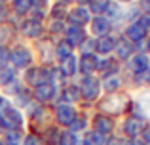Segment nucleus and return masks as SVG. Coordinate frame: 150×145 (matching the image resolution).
<instances>
[{"label":"nucleus","mask_w":150,"mask_h":145,"mask_svg":"<svg viewBox=\"0 0 150 145\" xmlns=\"http://www.w3.org/2000/svg\"><path fill=\"white\" fill-rule=\"evenodd\" d=\"M127 103H129L127 96H110L101 103V109L106 115H118L127 107Z\"/></svg>","instance_id":"obj_1"},{"label":"nucleus","mask_w":150,"mask_h":145,"mask_svg":"<svg viewBox=\"0 0 150 145\" xmlns=\"http://www.w3.org/2000/svg\"><path fill=\"white\" fill-rule=\"evenodd\" d=\"M0 122H2V126H4V132H6V130H19V128H21V124H23V116L19 115L17 109L10 105V107L2 113Z\"/></svg>","instance_id":"obj_2"},{"label":"nucleus","mask_w":150,"mask_h":145,"mask_svg":"<svg viewBox=\"0 0 150 145\" xmlns=\"http://www.w3.org/2000/svg\"><path fill=\"white\" fill-rule=\"evenodd\" d=\"M99 82L95 80L93 76H86L84 80H82V86H80V96L84 97L86 101H93L97 99V96H99Z\"/></svg>","instance_id":"obj_3"},{"label":"nucleus","mask_w":150,"mask_h":145,"mask_svg":"<svg viewBox=\"0 0 150 145\" xmlns=\"http://www.w3.org/2000/svg\"><path fill=\"white\" fill-rule=\"evenodd\" d=\"M10 61L13 63V67H27L33 61V56L25 46H15L13 50H10Z\"/></svg>","instance_id":"obj_4"},{"label":"nucleus","mask_w":150,"mask_h":145,"mask_svg":"<svg viewBox=\"0 0 150 145\" xmlns=\"http://www.w3.org/2000/svg\"><path fill=\"white\" fill-rule=\"evenodd\" d=\"M144 119H141V116H131V119H127L124 122V130H125V136H129L131 139H137V136L143 134L144 130Z\"/></svg>","instance_id":"obj_5"},{"label":"nucleus","mask_w":150,"mask_h":145,"mask_svg":"<svg viewBox=\"0 0 150 145\" xmlns=\"http://www.w3.org/2000/svg\"><path fill=\"white\" fill-rule=\"evenodd\" d=\"M48 78H50V71H42V69H36V67H33V69H29L25 74V80H27V84H30V86H40V84H44V82H48Z\"/></svg>","instance_id":"obj_6"},{"label":"nucleus","mask_w":150,"mask_h":145,"mask_svg":"<svg viewBox=\"0 0 150 145\" xmlns=\"http://www.w3.org/2000/svg\"><path fill=\"white\" fill-rule=\"evenodd\" d=\"M148 65H150V59L146 54H135V56L131 57V61H129V69H131V73L135 74H143L148 71Z\"/></svg>","instance_id":"obj_7"},{"label":"nucleus","mask_w":150,"mask_h":145,"mask_svg":"<svg viewBox=\"0 0 150 145\" xmlns=\"http://www.w3.org/2000/svg\"><path fill=\"white\" fill-rule=\"evenodd\" d=\"M93 128H95L97 134L105 136V134H110L114 130V120L110 119L108 115H97L95 120H93Z\"/></svg>","instance_id":"obj_8"},{"label":"nucleus","mask_w":150,"mask_h":145,"mask_svg":"<svg viewBox=\"0 0 150 145\" xmlns=\"http://www.w3.org/2000/svg\"><path fill=\"white\" fill-rule=\"evenodd\" d=\"M55 113H57V122L63 124V126H70V124H72V120L78 116L76 111H74L70 105H59Z\"/></svg>","instance_id":"obj_9"},{"label":"nucleus","mask_w":150,"mask_h":145,"mask_svg":"<svg viewBox=\"0 0 150 145\" xmlns=\"http://www.w3.org/2000/svg\"><path fill=\"white\" fill-rule=\"evenodd\" d=\"M144 36H146V29H144L139 21L127 25V29H125V38H127L129 42H139V40H143Z\"/></svg>","instance_id":"obj_10"},{"label":"nucleus","mask_w":150,"mask_h":145,"mask_svg":"<svg viewBox=\"0 0 150 145\" xmlns=\"http://www.w3.org/2000/svg\"><path fill=\"white\" fill-rule=\"evenodd\" d=\"M97 67H99V59H97L95 54H84V56L80 57V69H82V73H86L88 76L93 71H97Z\"/></svg>","instance_id":"obj_11"},{"label":"nucleus","mask_w":150,"mask_h":145,"mask_svg":"<svg viewBox=\"0 0 150 145\" xmlns=\"http://www.w3.org/2000/svg\"><path fill=\"white\" fill-rule=\"evenodd\" d=\"M114 50H116L118 59H129L133 56V42H129L127 38H122V40L116 42Z\"/></svg>","instance_id":"obj_12"},{"label":"nucleus","mask_w":150,"mask_h":145,"mask_svg":"<svg viewBox=\"0 0 150 145\" xmlns=\"http://www.w3.org/2000/svg\"><path fill=\"white\" fill-rule=\"evenodd\" d=\"M69 17H70V23H72L74 27H82L89 21V11L86 10V8H74L69 14Z\"/></svg>","instance_id":"obj_13"},{"label":"nucleus","mask_w":150,"mask_h":145,"mask_svg":"<svg viewBox=\"0 0 150 145\" xmlns=\"http://www.w3.org/2000/svg\"><path fill=\"white\" fill-rule=\"evenodd\" d=\"M13 25L8 21L0 23V50L2 48H8V44L11 42V38H13Z\"/></svg>","instance_id":"obj_14"},{"label":"nucleus","mask_w":150,"mask_h":145,"mask_svg":"<svg viewBox=\"0 0 150 145\" xmlns=\"http://www.w3.org/2000/svg\"><path fill=\"white\" fill-rule=\"evenodd\" d=\"M53 94H55V88H53L51 82H44V84L34 88V96H36L38 101H48V99L53 97Z\"/></svg>","instance_id":"obj_15"},{"label":"nucleus","mask_w":150,"mask_h":145,"mask_svg":"<svg viewBox=\"0 0 150 145\" xmlns=\"http://www.w3.org/2000/svg\"><path fill=\"white\" fill-rule=\"evenodd\" d=\"M91 31L97 34V36H106L110 31V21L105 17H95L91 23Z\"/></svg>","instance_id":"obj_16"},{"label":"nucleus","mask_w":150,"mask_h":145,"mask_svg":"<svg viewBox=\"0 0 150 145\" xmlns=\"http://www.w3.org/2000/svg\"><path fill=\"white\" fill-rule=\"evenodd\" d=\"M86 40L84 36V31H82V27H69V31H67V42H69L70 46L74 44H82V42Z\"/></svg>","instance_id":"obj_17"},{"label":"nucleus","mask_w":150,"mask_h":145,"mask_svg":"<svg viewBox=\"0 0 150 145\" xmlns=\"http://www.w3.org/2000/svg\"><path fill=\"white\" fill-rule=\"evenodd\" d=\"M23 33H25L27 36H30V38H36L38 34L42 33L40 21H38V19H29V21H25L23 23Z\"/></svg>","instance_id":"obj_18"},{"label":"nucleus","mask_w":150,"mask_h":145,"mask_svg":"<svg viewBox=\"0 0 150 145\" xmlns=\"http://www.w3.org/2000/svg\"><path fill=\"white\" fill-rule=\"evenodd\" d=\"M114 46H116V40H114L112 36H101L99 40L95 42V50L97 52H101V54H108V52H112L114 50Z\"/></svg>","instance_id":"obj_19"},{"label":"nucleus","mask_w":150,"mask_h":145,"mask_svg":"<svg viewBox=\"0 0 150 145\" xmlns=\"http://www.w3.org/2000/svg\"><path fill=\"white\" fill-rule=\"evenodd\" d=\"M55 57H57L61 63H63L65 59H69V57H72V46H70L67 40L59 42V46L55 48Z\"/></svg>","instance_id":"obj_20"},{"label":"nucleus","mask_w":150,"mask_h":145,"mask_svg":"<svg viewBox=\"0 0 150 145\" xmlns=\"http://www.w3.org/2000/svg\"><path fill=\"white\" fill-rule=\"evenodd\" d=\"M97 69H99L101 73H105V76H110V74H118V63H116L114 59H103Z\"/></svg>","instance_id":"obj_21"},{"label":"nucleus","mask_w":150,"mask_h":145,"mask_svg":"<svg viewBox=\"0 0 150 145\" xmlns=\"http://www.w3.org/2000/svg\"><path fill=\"white\" fill-rule=\"evenodd\" d=\"M11 6L15 14H27L34 6V0H11Z\"/></svg>","instance_id":"obj_22"},{"label":"nucleus","mask_w":150,"mask_h":145,"mask_svg":"<svg viewBox=\"0 0 150 145\" xmlns=\"http://www.w3.org/2000/svg\"><path fill=\"white\" fill-rule=\"evenodd\" d=\"M103 88H105L108 94L116 92V90L120 88V76H118V74H110V76H105V80H103Z\"/></svg>","instance_id":"obj_23"},{"label":"nucleus","mask_w":150,"mask_h":145,"mask_svg":"<svg viewBox=\"0 0 150 145\" xmlns=\"http://www.w3.org/2000/svg\"><path fill=\"white\" fill-rule=\"evenodd\" d=\"M13 76H15V71L10 67V65H6V67H2L0 69V86H8L11 80H13Z\"/></svg>","instance_id":"obj_24"},{"label":"nucleus","mask_w":150,"mask_h":145,"mask_svg":"<svg viewBox=\"0 0 150 145\" xmlns=\"http://www.w3.org/2000/svg\"><path fill=\"white\" fill-rule=\"evenodd\" d=\"M80 88H76V86H69V88H65V92H63V99H67V101H78L80 99Z\"/></svg>","instance_id":"obj_25"},{"label":"nucleus","mask_w":150,"mask_h":145,"mask_svg":"<svg viewBox=\"0 0 150 145\" xmlns=\"http://www.w3.org/2000/svg\"><path fill=\"white\" fill-rule=\"evenodd\" d=\"M105 136H101V134H97L95 130L93 132H89L88 136H86V145H105Z\"/></svg>","instance_id":"obj_26"},{"label":"nucleus","mask_w":150,"mask_h":145,"mask_svg":"<svg viewBox=\"0 0 150 145\" xmlns=\"http://www.w3.org/2000/svg\"><path fill=\"white\" fill-rule=\"evenodd\" d=\"M61 73H63V74H74V73H76V59H74V56L63 61Z\"/></svg>","instance_id":"obj_27"},{"label":"nucleus","mask_w":150,"mask_h":145,"mask_svg":"<svg viewBox=\"0 0 150 145\" xmlns=\"http://www.w3.org/2000/svg\"><path fill=\"white\" fill-rule=\"evenodd\" d=\"M59 145H78V138L72 132H63L59 136Z\"/></svg>","instance_id":"obj_28"},{"label":"nucleus","mask_w":150,"mask_h":145,"mask_svg":"<svg viewBox=\"0 0 150 145\" xmlns=\"http://www.w3.org/2000/svg\"><path fill=\"white\" fill-rule=\"evenodd\" d=\"M69 128H70L69 132H72V134H76V132H82V130L86 128V119H82V116H76Z\"/></svg>","instance_id":"obj_29"},{"label":"nucleus","mask_w":150,"mask_h":145,"mask_svg":"<svg viewBox=\"0 0 150 145\" xmlns=\"http://www.w3.org/2000/svg\"><path fill=\"white\" fill-rule=\"evenodd\" d=\"M23 145H44V139L36 134H29L25 139H23Z\"/></svg>","instance_id":"obj_30"},{"label":"nucleus","mask_w":150,"mask_h":145,"mask_svg":"<svg viewBox=\"0 0 150 145\" xmlns=\"http://www.w3.org/2000/svg\"><path fill=\"white\" fill-rule=\"evenodd\" d=\"M144 96L150 97V92H148V94H144ZM139 105H141V109H143V111L150 116V103H146V101H139Z\"/></svg>","instance_id":"obj_31"},{"label":"nucleus","mask_w":150,"mask_h":145,"mask_svg":"<svg viewBox=\"0 0 150 145\" xmlns=\"http://www.w3.org/2000/svg\"><path fill=\"white\" fill-rule=\"evenodd\" d=\"M6 15H8L6 8H4V4H0V23H4V21H6Z\"/></svg>","instance_id":"obj_32"},{"label":"nucleus","mask_w":150,"mask_h":145,"mask_svg":"<svg viewBox=\"0 0 150 145\" xmlns=\"http://www.w3.org/2000/svg\"><path fill=\"white\" fill-rule=\"evenodd\" d=\"M143 138H144V141H146V143H150V126H146L143 130Z\"/></svg>","instance_id":"obj_33"},{"label":"nucleus","mask_w":150,"mask_h":145,"mask_svg":"<svg viewBox=\"0 0 150 145\" xmlns=\"http://www.w3.org/2000/svg\"><path fill=\"white\" fill-rule=\"evenodd\" d=\"M105 145H122V141H120V139H116V138H110V139H106V141H105Z\"/></svg>","instance_id":"obj_34"},{"label":"nucleus","mask_w":150,"mask_h":145,"mask_svg":"<svg viewBox=\"0 0 150 145\" xmlns=\"http://www.w3.org/2000/svg\"><path fill=\"white\" fill-rule=\"evenodd\" d=\"M141 8H144V10L150 14V0H141Z\"/></svg>","instance_id":"obj_35"},{"label":"nucleus","mask_w":150,"mask_h":145,"mask_svg":"<svg viewBox=\"0 0 150 145\" xmlns=\"http://www.w3.org/2000/svg\"><path fill=\"white\" fill-rule=\"evenodd\" d=\"M125 145H144V143H143V141H139V139H129V141L125 143Z\"/></svg>","instance_id":"obj_36"},{"label":"nucleus","mask_w":150,"mask_h":145,"mask_svg":"<svg viewBox=\"0 0 150 145\" xmlns=\"http://www.w3.org/2000/svg\"><path fill=\"white\" fill-rule=\"evenodd\" d=\"M146 52H148V56H150V40H148V48H146Z\"/></svg>","instance_id":"obj_37"},{"label":"nucleus","mask_w":150,"mask_h":145,"mask_svg":"<svg viewBox=\"0 0 150 145\" xmlns=\"http://www.w3.org/2000/svg\"><path fill=\"white\" fill-rule=\"evenodd\" d=\"M61 2H70V0H61Z\"/></svg>","instance_id":"obj_38"},{"label":"nucleus","mask_w":150,"mask_h":145,"mask_svg":"<svg viewBox=\"0 0 150 145\" xmlns=\"http://www.w3.org/2000/svg\"><path fill=\"white\" fill-rule=\"evenodd\" d=\"M80 2H86V0H80ZM88 2H91V0H88Z\"/></svg>","instance_id":"obj_39"},{"label":"nucleus","mask_w":150,"mask_h":145,"mask_svg":"<svg viewBox=\"0 0 150 145\" xmlns=\"http://www.w3.org/2000/svg\"><path fill=\"white\" fill-rule=\"evenodd\" d=\"M122 2H129V0H122Z\"/></svg>","instance_id":"obj_40"}]
</instances>
